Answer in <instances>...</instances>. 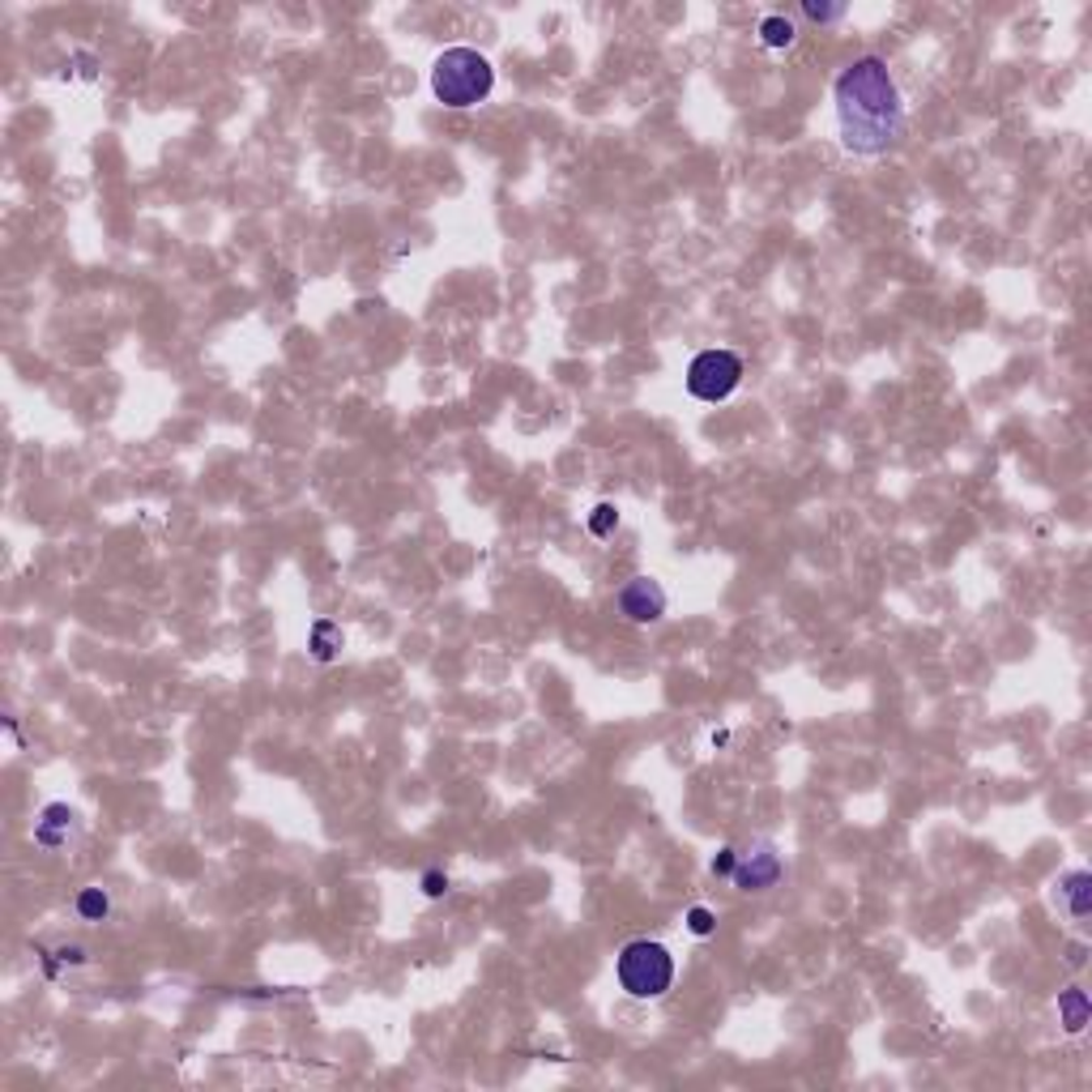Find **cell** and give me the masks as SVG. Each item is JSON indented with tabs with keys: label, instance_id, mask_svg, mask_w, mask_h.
<instances>
[{
	"label": "cell",
	"instance_id": "obj_1",
	"mask_svg": "<svg viewBox=\"0 0 1092 1092\" xmlns=\"http://www.w3.org/2000/svg\"><path fill=\"white\" fill-rule=\"evenodd\" d=\"M833 103H837L841 145L849 154L875 158L905 137L909 111L884 56H858L854 64H845L833 86Z\"/></svg>",
	"mask_w": 1092,
	"mask_h": 1092
},
{
	"label": "cell",
	"instance_id": "obj_2",
	"mask_svg": "<svg viewBox=\"0 0 1092 1092\" xmlns=\"http://www.w3.org/2000/svg\"><path fill=\"white\" fill-rule=\"evenodd\" d=\"M431 90L444 107L466 111V107L487 103V94L495 90V68L474 47H448L431 64Z\"/></svg>",
	"mask_w": 1092,
	"mask_h": 1092
},
{
	"label": "cell",
	"instance_id": "obj_3",
	"mask_svg": "<svg viewBox=\"0 0 1092 1092\" xmlns=\"http://www.w3.org/2000/svg\"><path fill=\"white\" fill-rule=\"evenodd\" d=\"M615 978L627 999H662L674 986V956L658 939H632L615 960Z\"/></svg>",
	"mask_w": 1092,
	"mask_h": 1092
},
{
	"label": "cell",
	"instance_id": "obj_4",
	"mask_svg": "<svg viewBox=\"0 0 1092 1092\" xmlns=\"http://www.w3.org/2000/svg\"><path fill=\"white\" fill-rule=\"evenodd\" d=\"M743 384V359L734 350H700L687 368V393L696 401H725Z\"/></svg>",
	"mask_w": 1092,
	"mask_h": 1092
},
{
	"label": "cell",
	"instance_id": "obj_5",
	"mask_svg": "<svg viewBox=\"0 0 1092 1092\" xmlns=\"http://www.w3.org/2000/svg\"><path fill=\"white\" fill-rule=\"evenodd\" d=\"M615 606H619V615H623L627 623H658V619H666L670 598H666V589H662L653 576H632V580H627V585L619 589Z\"/></svg>",
	"mask_w": 1092,
	"mask_h": 1092
},
{
	"label": "cell",
	"instance_id": "obj_6",
	"mask_svg": "<svg viewBox=\"0 0 1092 1092\" xmlns=\"http://www.w3.org/2000/svg\"><path fill=\"white\" fill-rule=\"evenodd\" d=\"M781 875H786V862L768 841L756 845V849H747V854H739V862L730 870L734 888H743V892H768Z\"/></svg>",
	"mask_w": 1092,
	"mask_h": 1092
},
{
	"label": "cell",
	"instance_id": "obj_7",
	"mask_svg": "<svg viewBox=\"0 0 1092 1092\" xmlns=\"http://www.w3.org/2000/svg\"><path fill=\"white\" fill-rule=\"evenodd\" d=\"M1058 905L1072 921H1088V913H1092V875L1088 870H1066V875H1058Z\"/></svg>",
	"mask_w": 1092,
	"mask_h": 1092
},
{
	"label": "cell",
	"instance_id": "obj_8",
	"mask_svg": "<svg viewBox=\"0 0 1092 1092\" xmlns=\"http://www.w3.org/2000/svg\"><path fill=\"white\" fill-rule=\"evenodd\" d=\"M73 815L64 803H52V807H43V815H39V823H35V841L43 845V849H60L64 841H68V833H73Z\"/></svg>",
	"mask_w": 1092,
	"mask_h": 1092
},
{
	"label": "cell",
	"instance_id": "obj_9",
	"mask_svg": "<svg viewBox=\"0 0 1092 1092\" xmlns=\"http://www.w3.org/2000/svg\"><path fill=\"white\" fill-rule=\"evenodd\" d=\"M1088 1020H1092V1003H1088V994H1084L1080 986H1066V990L1058 994V1025L1076 1037V1033H1084V1029H1088Z\"/></svg>",
	"mask_w": 1092,
	"mask_h": 1092
},
{
	"label": "cell",
	"instance_id": "obj_10",
	"mask_svg": "<svg viewBox=\"0 0 1092 1092\" xmlns=\"http://www.w3.org/2000/svg\"><path fill=\"white\" fill-rule=\"evenodd\" d=\"M307 649H312V658H317V662H333L337 649H342V627L329 623V619H317V623H312Z\"/></svg>",
	"mask_w": 1092,
	"mask_h": 1092
},
{
	"label": "cell",
	"instance_id": "obj_11",
	"mask_svg": "<svg viewBox=\"0 0 1092 1092\" xmlns=\"http://www.w3.org/2000/svg\"><path fill=\"white\" fill-rule=\"evenodd\" d=\"M794 39H798V27L786 13H768L760 21V43L772 47V52H786V47H794Z\"/></svg>",
	"mask_w": 1092,
	"mask_h": 1092
},
{
	"label": "cell",
	"instance_id": "obj_12",
	"mask_svg": "<svg viewBox=\"0 0 1092 1092\" xmlns=\"http://www.w3.org/2000/svg\"><path fill=\"white\" fill-rule=\"evenodd\" d=\"M78 913H82L86 921H103V917L111 913L107 892H103V888H82V896H78Z\"/></svg>",
	"mask_w": 1092,
	"mask_h": 1092
},
{
	"label": "cell",
	"instance_id": "obj_13",
	"mask_svg": "<svg viewBox=\"0 0 1092 1092\" xmlns=\"http://www.w3.org/2000/svg\"><path fill=\"white\" fill-rule=\"evenodd\" d=\"M615 525H619V508L615 504H598L594 513H589V533H594V538H611Z\"/></svg>",
	"mask_w": 1092,
	"mask_h": 1092
},
{
	"label": "cell",
	"instance_id": "obj_14",
	"mask_svg": "<svg viewBox=\"0 0 1092 1092\" xmlns=\"http://www.w3.org/2000/svg\"><path fill=\"white\" fill-rule=\"evenodd\" d=\"M687 931H692L696 939H709V935L717 931V913L705 909V905H692V909H687Z\"/></svg>",
	"mask_w": 1092,
	"mask_h": 1092
},
{
	"label": "cell",
	"instance_id": "obj_15",
	"mask_svg": "<svg viewBox=\"0 0 1092 1092\" xmlns=\"http://www.w3.org/2000/svg\"><path fill=\"white\" fill-rule=\"evenodd\" d=\"M803 13H807L811 21H819V27H833V21L845 17V5H819V0H807Z\"/></svg>",
	"mask_w": 1092,
	"mask_h": 1092
},
{
	"label": "cell",
	"instance_id": "obj_16",
	"mask_svg": "<svg viewBox=\"0 0 1092 1092\" xmlns=\"http://www.w3.org/2000/svg\"><path fill=\"white\" fill-rule=\"evenodd\" d=\"M444 892H448V875H444V870H427V875H423V896H431V901H435V896H444Z\"/></svg>",
	"mask_w": 1092,
	"mask_h": 1092
},
{
	"label": "cell",
	"instance_id": "obj_17",
	"mask_svg": "<svg viewBox=\"0 0 1092 1092\" xmlns=\"http://www.w3.org/2000/svg\"><path fill=\"white\" fill-rule=\"evenodd\" d=\"M734 862H739V849H721V854L713 858V875H730Z\"/></svg>",
	"mask_w": 1092,
	"mask_h": 1092
}]
</instances>
